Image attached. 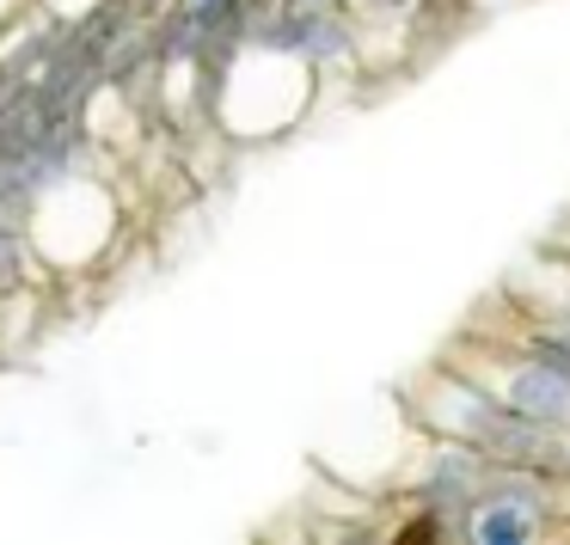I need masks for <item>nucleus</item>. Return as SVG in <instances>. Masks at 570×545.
<instances>
[{
	"instance_id": "1",
	"label": "nucleus",
	"mask_w": 570,
	"mask_h": 545,
	"mask_svg": "<svg viewBox=\"0 0 570 545\" xmlns=\"http://www.w3.org/2000/svg\"><path fill=\"white\" fill-rule=\"evenodd\" d=\"M411 435H435V442H466L479 454L503 459V466H528L540 478H552L558 490H570V435L528 423L515 405H503L497 386H484L472 368H460L454 356H435L417 380L399 393Z\"/></svg>"
},
{
	"instance_id": "7",
	"label": "nucleus",
	"mask_w": 570,
	"mask_h": 545,
	"mask_svg": "<svg viewBox=\"0 0 570 545\" xmlns=\"http://www.w3.org/2000/svg\"><path fill=\"white\" fill-rule=\"evenodd\" d=\"M43 7H50L56 19H80V13H92L99 0H43Z\"/></svg>"
},
{
	"instance_id": "5",
	"label": "nucleus",
	"mask_w": 570,
	"mask_h": 545,
	"mask_svg": "<svg viewBox=\"0 0 570 545\" xmlns=\"http://www.w3.org/2000/svg\"><path fill=\"white\" fill-rule=\"evenodd\" d=\"M497 466H503V459L479 454V447H466V442H435V435H417L411 466L399 472V496H405V503L442 508V515L454 521V539H460L466 515L484 503V490H491Z\"/></svg>"
},
{
	"instance_id": "10",
	"label": "nucleus",
	"mask_w": 570,
	"mask_h": 545,
	"mask_svg": "<svg viewBox=\"0 0 570 545\" xmlns=\"http://www.w3.org/2000/svg\"><path fill=\"white\" fill-rule=\"evenodd\" d=\"M479 7H503V0H479Z\"/></svg>"
},
{
	"instance_id": "9",
	"label": "nucleus",
	"mask_w": 570,
	"mask_h": 545,
	"mask_svg": "<svg viewBox=\"0 0 570 545\" xmlns=\"http://www.w3.org/2000/svg\"><path fill=\"white\" fill-rule=\"evenodd\" d=\"M185 7H222V0H185Z\"/></svg>"
},
{
	"instance_id": "8",
	"label": "nucleus",
	"mask_w": 570,
	"mask_h": 545,
	"mask_svg": "<svg viewBox=\"0 0 570 545\" xmlns=\"http://www.w3.org/2000/svg\"><path fill=\"white\" fill-rule=\"evenodd\" d=\"M13 13H19V0H0V26H7Z\"/></svg>"
},
{
	"instance_id": "6",
	"label": "nucleus",
	"mask_w": 570,
	"mask_h": 545,
	"mask_svg": "<svg viewBox=\"0 0 570 545\" xmlns=\"http://www.w3.org/2000/svg\"><path fill=\"white\" fill-rule=\"evenodd\" d=\"M386 539H399V545H435V539H454V521H448L442 508H430V503H411L405 515L386 527Z\"/></svg>"
},
{
	"instance_id": "4",
	"label": "nucleus",
	"mask_w": 570,
	"mask_h": 545,
	"mask_svg": "<svg viewBox=\"0 0 570 545\" xmlns=\"http://www.w3.org/2000/svg\"><path fill=\"white\" fill-rule=\"evenodd\" d=\"M442 356H454L460 368H472L484 386H497V393H503V405H515L528 423L570 435V380L558 368H546V361L533 356L515 331H503V337L466 331V337H454Z\"/></svg>"
},
{
	"instance_id": "2",
	"label": "nucleus",
	"mask_w": 570,
	"mask_h": 545,
	"mask_svg": "<svg viewBox=\"0 0 570 545\" xmlns=\"http://www.w3.org/2000/svg\"><path fill=\"white\" fill-rule=\"evenodd\" d=\"M209 117L227 141L239 148H258V141H276L313 111L320 99V68L307 56H295L283 38L271 31H246L239 43H227L209 68Z\"/></svg>"
},
{
	"instance_id": "3",
	"label": "nucleus",
	"mask_w": 570,
	"mask_h": 545,
	"mask_svg": "<svg viewBox=\"0 0 570 545\" xmlns=\"http://www.w3.org/2000/svg\"><path fill=\"white\" fill-rule=\"evenodd\" d=\"M117 234H124V202L92 172H68L56 185H43V197L31 202V221H26L31 258L62 276L92 270L117 246Z\"/></svg>"
}]
</instances>
